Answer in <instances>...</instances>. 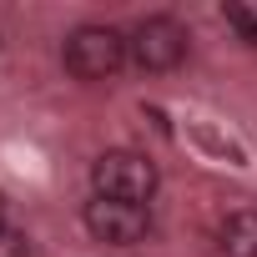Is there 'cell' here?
I'll list each match as a JSON object with an SVG mask.
<instances>
[{
	"mask_svg": "<svg viewBox=\"0 0 257 257\" xmlns=\"http://www.w3.org/2000/svg\"><path fill=\"white\" fill-rule=\"evenodd\" d=\"M162 187V172L147 152H101L91 162V197H111V202H132V207H152Z\"/></svg>",
	"mask_w": 257,
	"mask_h": 257,
	"instance_id": "cell-1",
	"label": "cell"
},
{
	"mask_svg": "<svg viewBox=\"0 0 257 257\" xmlns=\"http://www.w3.org/2000/svg\"><path fill=\"white\" fill-rule=\"evenodd\" d=\"M61 61L76 81L86 86H106L121 76V66H132L126 61V31L116 26H76L61 46Z\"/></svg>",
	"mask_w": 257,
	"mask_h": 257,
	"instance_id": "cell-2",
	"label": "cell"
},
{
	"mask_svg": "<svg viewBox=\"0 0 257 257\" xmlns=\"http://www.w3.org/2000/svg\"><path fill=\"white\" fill-rule=\"evenodd\" d=\"M187 26L177 16H142L132 31H126V61L147 76H167L187 61Z\"/></svg>",
	"mask_w": 257,
	"mask_h": 257,
	"instance_id": "cell-3",
	"label": "cell"
},
{
	"mask_svg": "<svg viewBox=\"0 0 257 257\" xmlns=\"http://www.w3.org/2000/svg\"><path fill=\"white\" fill-rule=\"evenodd\" d=\"M81 222L96 242L106 247H137L152 237V207H132V202H111V197H91L81 207Z\"/></svg>",
	"mask_w": 257,
	"mask_h": 257,
	"instance_id": "cell-4",
	"label": "cell"
},
{
	"mask_svg": "<svg viewBox=\"0 0 257 257\" xmlns=\"http://www.w3.org/2000/svg\"><path fill=\"white\" fill-rule=\"evenodd\" d=\"M217 252L222 257H257V207H237L217 222Z\"/></svg>",
	"mask_w": 257,
	"mask_h": 257,
	"instance_id": "cell-5",
	"label": "cell"
},
{
	"mask_svg": "<svg viewBox=\"0 0 257 257\" xmlns=\"http://www.w3.org/2000/svg\"><path fill=\"white\" fill-rule=\"evenodd\" d=\"M227 26H232L247 46H257V6H227Z\"/></svg>",
	"mask_w": 257,
	"mask_h": 257,
	"instance_id": "cell-6",
	"label": "cell"
},
{
	"mask_svg": "<svg viewBox=\"0 0 257 257\" xmlns=\"http://www.w3.org/2000/svg\"><path fill=\"white\" fill-rule=\"evenodd\" d=\"M0 257H31V237L16 227H0Z\"/></svg>",
	"mask_w": 257,
	"mask_h": 257,
	"instance_id": "cell-7",
	"label": "cell"
},
{
	"mask_svg": "<svg viewBox=\"0 0 257 257\" xmlns=\"http://www.w3.org/2000/svg\"><path fill=\"white\" fill-rule=\"evenodd\" d=\"M0 227H11V222H6V192H0Z\"/></svg>",
	"mask_w": 257,
	"mask_h": 257,
	"instance_id": "cell-8",
	"label": "cell"
}]
</instances>
